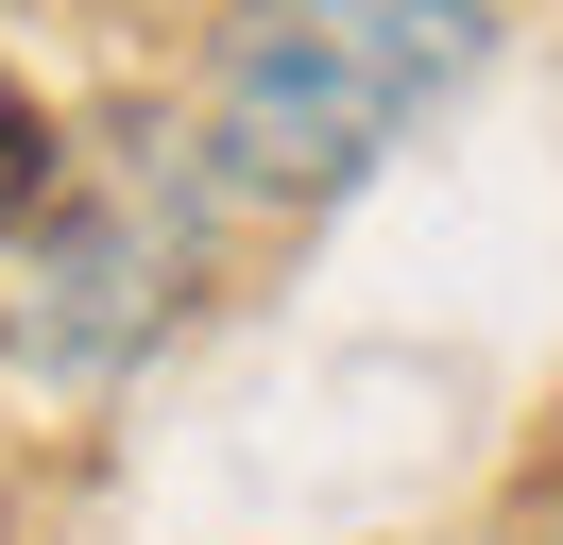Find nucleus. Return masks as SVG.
I'll use <instances>...</instances> for the list:
<instances>
[{
	"label": "nucleus",
	"instance_id": "obj_3",
	"mask_svg": "<svg viewBox=\"0 0 563 545\" xmlns=\"http://www.w3.org/2000/svg\"><path fill=\"white\" fill-rule=\"evenodd\" d=\"M69 154H86V120H52V86L18 52H0V256L52 222V188H69Z\"/></svg>",
	"mask_w": 563,
	"mask_h": 545
},
{
	"label": "nucleus",
	"instance_id": "obj_1",
	"mask_svg": "<svg viewBox=\"0 0 563 545\" xmlns=\"http://www.w3.org/2000/svg\"><path fill=\"white\" fill-rule=\"evenodd\" d=\"M495 68V0H222L188 68V154L222 222H324Z\"/></svg>",
	"mask_w": 563,
	"mask_h": 545
},
{
	"label": "nucleus",
	"instance_id": "obj_2",
	"mask_svg": "<svg viewBox=\"0 0 563 545\" xmlns=\"http://www.w3.org/2000/svg\"><path fill=\"white\" fill-rule=\"evenodd\" d=\"M222 238L240 222H222V188H206V154H188L172 102L120 120V136H86L69 188H52V222L0 256V358L35 375V392H120L206 307Z\"/></svg>",
	"mask_w": 563,
	"mask_h": 545
}]
</instances>
